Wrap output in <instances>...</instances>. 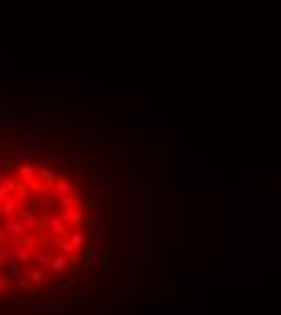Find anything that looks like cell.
Returning a JSON list of instances; mask_svg holds the SVG:
<instances>
[{
	"mask_svg": "<svg viewBox=\"0 0 281 315\" xmlns=\"http://www.w3.org/2000/svg\"><path fill=\"white\" fill-rule=\"evenodd\" d=\"M0 213H2V218H7V221H17V218H24V204H22V201H17L15 196H10V199H7V201L2 204Z\"/></svg>",
	"mask_w": 281,
	"mask_h": 315,
	"instance_id": "obj_1",
	"label": "cell"
},
{
	"mask_svg": "<svg viewBox=\"0 0 281 315\" xmlns=\"http://www.w3.org/2000/svg\"><path fill=\"white\" fill-rule=\"evenodd\" d=\"M27 233H29V226H27L22 218H17V221H7V223H5V235H7V238H17V240H22Z\"/></svg>",
	"mask_w": 281,
	"mask_h": 315,
	"instance_id": "obj_2",
	"label": "cell"
},
{
	"mask_svg": "<svg viewBox=\"0 0 281 315\" xmlns=\"http://www.w3.org/2000/svg\"><path fill=\"white\" fill-rule=\"evenodd\" d=\"M44 221L49 223V235H51V238H61V235L66 233V221H61L56 213L44 216Z\"/></svg>",
	"mask_w": 281,
	"mask_h": 315,
	"instance_id": "obj_3",
	"label": "cell"
},
{
	"mask_svg": "<svg viewBox=\"0 0 281 315\" xmlns=\"http://www.w3.org/2000/svg\"><path fill=\"white\" fill-rule=\"evenodd\" d=\"M61 221L73 223V226H82L85 223V211L78 206V209H61Z\"/></svg>",
	"mask_w": 281,
	"mask_h": 315,
	"instance_id": "obj_4",
	"label": "cell"
},
{
	"mask_svg": "<svg viewBox=\"0 0 281 315\" xmlns=\"http://www.w3.org/2000/svg\"><path fill=\"white\" fill-rule=\"evenodd\" d=\"M17 175H20L22 185L32 187V185L37 182V177H39V170H37L34 165H20V168H17Z\"/></svg>",
	"mask_w": 281,
	"mask_h": 315,
	"instance_id": "obj_5",
	"label": "cell"
},
{
	"mask_svg": "<svg viewBox=\"0 0 281 315\" xmlns=\"http://www.w3.org/2000/svg\"><path fill=\"white\" fill-rule=\"evenodd\" d=\"M54 191H56V196L75 194V182H73V180H66V177H56V182H54Z\"/></svg>",
	"mask_w": 281,
	"mask_h": 315,
	"instance_id": "obj_6",
	"label": "cell"
},
{
	"mask_svg": "<svg viewBox=\"0 0 281 315\" xmlns=\"http://www.w3.org/2000/svg\"><path fill=\"white\" fill-rule=\"evenodd\" d=\"M27 279L34 284V289H44L46 284H49V279H46V274L39 269V267H34V269H29V274H27Z\"/></svg>",
	"mask_w": 281,
	"mask_h": 315,
	"instance_id": "obj_7",
	"label": "cell"
},
{
	"mask_svg": "<svg viewBox=\"0 0 281 315\" xmlns=\"http://www.w3.org/2000/svg\"><path fill=\"white\" fill-rule=\"evenodd\" d=\"M75 286V279H68L63 284H54L51 286V296H59V298H68L70 296V289Z\"/></svg>",
	"mask_w": 281,
	"mask_h": 315,
	"instance_id": "obj_8",
	"label": "cell"
},
{
	"mask_svg": "<svg viewBox=\"0 0 281 315\" xmlns=\"http://www.w3.org/2000/svg\"><path fill=\"white\" fill-rule=\"evenodd\" d=\"M12 196H15L17 201L27 204V201L32 199V189L27 187V185H22V182H15V187H12Z\"/></svg>",
	"mask_w": 281,
	"mask_h": 315,
	"instance_id": "obj_9",
	"label": "cell"
},
{
	"mask_svg": "<svg viewBox=\"0 0 281 315\" xmlns=\"http://www.w3.org/2000/svg\"><path fill=\"white\" fill-rule=\"evenodd\" d=\"M68 240L73 243V248L80 252L85 245H87V233H85V231H80V228H75V231L68 235Z\"/></svg>",
	"mask_w": 281,
	"mask_h": 315,
	"instance_id": "obj_10",
	"label": "cell"
},
{
	"mask_svg": "<svg viewBox=\"0 0 281 315\" xmlns=\"http://www.w3.org/2000/svg\"><path fill=\"white\" fill-rule=\"evenodd\" d=\"M56 204H59V209H78L80 199H78V194H63V196H56Z\"/></svg>",
	"mask_w": 281,
	"mask_h": 315,
	"instance_id": "obj_11",
	"label": "cell"
},
{
	"mask_svg": "<svg viewBox=\"0 0 281 315\" xmlns=\"http://www.w3.org/2000/svg\"><path fill=\"white\" fill-rule=\"evenodd\" d=\"M66 267H68V257H66V254L54 257V259H51V264H49L51 274H63V272H66Z\"/></svg>",
	"mask_w": 281,
	"mask_h": 315,
	"instance_id": "obj_12",
	"label": "cell"
},
{
	"mask_svg": "<svg viewBox=\"0 0 281 315\" xmlns=\"http://www.w3.org/2000/svg\"><path fill=\"white\" fill-rule=\"evenodd\" d=\"M51 209H54V199H51V196H41V201H37V206H34V211H37V213H41V216L54 213Z\"/></svg>",
	"mask_w": 281,
	"mask_h": 315,
	"instance_id": "obj_13",
	"label": "cell"
},
{
	"mask_svg": "<svg viewBox=\"0 0 281 315\" xmlns=\"http://www.w3.org/2000/svg\"><path fill=\"white\" fill-rule=\"evenodd\" d=\"M54 243H56V248H59L61 252H63L66 257H70V254H75V252H78L75 248H73V243H70L68 238H56Z\"/></svg>",
	"mask_w": 281,
	"mask_h": 315,
	"instance_id": "obj_14",
	"label": "cell"
},
{
	"mask_svg": "<svg viewBox=\"0 0 281 315\" xmlns=\"http://www.w3.org/2000/svg\"><path fill=\"white\" fill-rule=\"evenodd\" d=\"M32 257H34V254L27 250V248H15V262H17V264H22V267H24Z\"/></svg>",
	"mask_w": 281,
	"mask_h": 315,
	"instance_id": "obj_15",
	"label": "cell"
},
{
	"mask_svg": "<svg viewBox=\"0 0 281 315\" xmlns=\"http://www.w3.org/2000/svg\"><path fill=\"white\" fill-rule=\"evenodd\" d=\"M20 269H22V264H17V262H10V264H5V267H0V272H2V276H10V279H15V276L20 274Z\"/></svg>",
	"mask_w": 281,
	"mask_h": 315,
	"instance_id": "obj_16",
	"label": "cell"
},
{
	"mask_svg": "<svg viewBox=\"0 0 281 315\" xmlns=\"http://www.w3.org/2000/svg\"><path fill=\"white\" fill-rule=\"evenodd\" d=\"M22 243H24V248L32 252V254H37V252H39V240H37L34 235H29V233H27V235L22 238Z\"/></svg>",
	"mask_w": 281,
	"mask_h": 315,
	"instance_id": "obj_17",
	"label": "cell"
},
{
	"mask_svg": "<svg viewBox=\"0 0 281 315\" xmlns=\"http://www.w3.org/2000/svg\"><path fill=\"white\" fill-rule=\"evenodd\" d=\"M10 259H15V250L7 248V245H2V248H0V267L10 264Z\"/></svg>",
	"mask_w": 281,
	"mask_h": 315,
	"instance_id": "obj_18",
	"label": "cell"
},
{
	"mask_svg": "<svg viewBox=\"0 0 281 315\" xmlns=\"http://www.w3.org/2000/svg\"><path fill=\"white\" fill-rule=\"evenodd\" d=\"M44 301H49L46 294H29V298H27L29 306H39V303H44Z\"/></svg>",
	"mask_w": 281,
	"mask_h": 315,
	"instance_id": "obj_19",
	"label": "cell"
},
{
	"mask_svg": "<svg viewBox=\"0 0 281 315\" xmlns=\"http://www.w3.org/2000/svg\"><path fill=\"white\" fill-rule=\"evenodd\" d=\"M39 177H44V182H49V185H54V182H56V175H54L51 170H46V168H41V170H39Z\"/></svg>",
	"mask_w": 281,
	"mask_h": 315,
	"instance_id": "obj_20",
	"label": "cell"
},
{
	"mask_svg": "<svg viewBox=\"0 0 281 315\" xmlns=\"http://www.w3.org/2000/svg\"><path fill=\"white\" fill-rule=\"evenodd\" d=\"M34 257H37V262H39L41 267H46V264H51V259H54V257H51L49 252H37Z\"/></svg>",
	"mask_w": 281,
	"mask_h": 315,
	"instance_id": "obj_21",
	"label": "cell"
},
{
	"mask_svg": "<svg viewBox=\"0 0 281 315\" xmlns=\"http://www.w3.org/2000/svg\"><path fill=\"white\" fill-rule=\"evenodd\" d=\"M15 168V160L10 155H0V170H12Z\"/></svg>",
	"mask_w": 281,
	"mask_h": 315,
	"instance_id": "obj_22",
	"label": "cell"
},
{
	"mask_svg": "<svg viewBox=\"0 0 281 315\" xmlns=\"http://www.w3.org/2000/svg\"><path fill=\"white\" fill-rule=\"evenodd\" d=\"M15 286V279H10V276H2L0 279V291H7V289H12Z\"/></svg>",
	"mask_w": 281,
	"mask_h": 315,
	"instance_id": "obj_23",
	"label": "cell"
},
{
	"mask_svg": "<svg viewBox=\"0 0 281 315\" xmlns=\"http://www.w3.org/2000/svg\"><path fill=\"white\" fill-rule=\"evenodd\" d=\"M17 286H20V289H24V291H29V289H32L34 284H32L29 279H20V281H17Z\"/></svg>",
	"mask_w": 281,
	"mask_h": 315,
	"instance_id": "obj_24",
	"label": "cell"
},
{
	"mask_svg": "<svg viewBox=\"0 0 281 315\" xmlns=\"http://www.w3.org/2000/svg\"><path fill=\"white\" fill-rule=\"evenodd\" d=\"M15 187V182L12 180H7V177H0V189H12Z\"/></svg>",
	"mask_w": 281,
	"mask_h": 315,
	"instance_id": "obj_25",
	"label": "cell"
},
{
	"mask_svg": "<svg viewBox=\"0 0 281 315\" xmlns=\"http://www.w3.org/2000/svg\"><path fill=\"white\" fill-rule=\"evenodd\" d=\"M78 269H80V267H78V262H70L68 267H66V272H68V274H78Z\"/></svg>",
	"mask_w": 281,
	"mask_h": 315,
	"instance_id": "obj_26",
	"label": "cell"
},
{
	"mask_svg": "<svg viewBox=\"0 0 281 315\" xmlns=\"http://www.w3.org/2000/svg\"><path fill=\"white\" fill-rule=\"evenodd\" d=\"M22 303H24L22 298H10V306H15V308H17V306H22Z\"/></svg>",
	"mask_w": 281,
	"mask_h": 315,
	"instance_id": "obj_27",
	"label": "cell"
},
{
	"mask_svg": "<svg viewBox=\"0 0 281 315\" xmlns=\"http://www.w3.org/2000/svg\"><path fill=\"white\" fill-rule=\"evenodd\" d=\"M2 240H7V235H5V233H0V243H2Z\"/></svg>",
	"mask_w": 281,
	"mask_h": 315,
	"instance_id": "obj_28",
	"label": "cell"
}]
</instances>
